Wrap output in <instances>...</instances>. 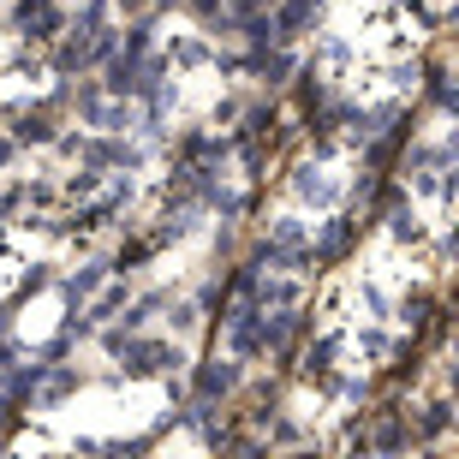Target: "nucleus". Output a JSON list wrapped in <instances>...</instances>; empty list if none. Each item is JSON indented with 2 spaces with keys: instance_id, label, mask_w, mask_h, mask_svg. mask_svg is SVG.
Instances as JSON below:
<instances>
[{
  "instance_id": "1",
  "label": "nucleus",
  "mask_w": 459,
  "mask_h": 459,
  "mask_svg": "<svg viewBox=\"0 0 459 459\" xmlns=\"http://www.w3.org/2000/svg\"><path fill=\"white\" fill-rule=\"evenodd\" d=\"M299 186H305V197H323V204H334V179H316V168H305V179H299Z\"/></svg>"
},
{
  "instance_id": "2",
  "label": "nucleus",
  "mask_w": 459,
  "mask_h": 459,
  "mask_svg": "<svg viewBox=\"0 0 459 459\" xmlns=\"http://www.w3.org/2000/svg\"><path fill=\"white\" fill-rule=\"evenodd\" d=\"M24 24H36V30H48V24H54L48 0H30V6H24Z\"/></svg>"
}]
</instances>
